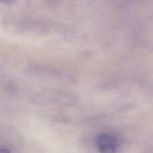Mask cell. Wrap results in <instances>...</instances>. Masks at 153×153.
Segmentation results:
<instances>
[{
  "instance_id": "6da1fadb",
  "label": "cell",
  "mask_w": 153,
  "mask_h": 153,
  "mask_svg": "<svg viewBox=\"0 0 153 153\" xmlns=\"http://www.w3.org/2000/svg\"><path fill=\"white\" fill-rule=\"evenodd\" d=\"M96 144L100 152H114L118 147V140L113 134L102 133L97 137Z\"/></svg>"
},
{
  "instance_id": "7a4b0ae2",
  "label": "cell",
  "mask_w": 153,
  "mask_h": 153,
  "mask_svg": "<svg viewBox=\"0 0 153 153\" xmlns=\"http://www.w3.org/2000/svg\"><path fill=\"white\" fill-rule=\"evenodd\" d=\"M14 0H0V1L2 3H4V4H8V3H10L12 2V1H13Z\"/></svg>"
}]
</instances>
